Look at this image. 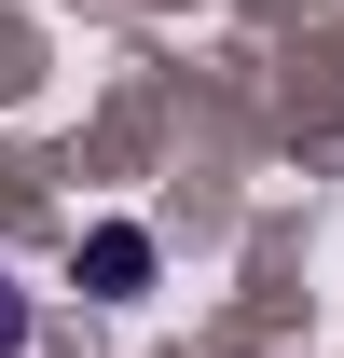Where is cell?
Masks as SVG:
<instances>
[{
  "label": "cell",
  "mask_w": 344,
  "mask_h": 358,
  "mask_svg": "<svg viewBox=\"0 0 344 358\" xmlns=\"http://www.w3.org/2000/svg\"><path fill=\"white\" fill-rule=\"evenodd\" d=\"M83 275H96V289H110V303H124V289H152V234H138V221H110V234H83Z\"/></svg>",
  "instance_id": "1"
},
{
  "label": "cell",
  "mask_w": 344,
  "mask_h": 358,
  "mask_svg": "<svg viewBox=\"0 0 344 358\" xmlns=\"http://www.w3.org/2000/svg\"><path fill=\"white\" fill-rule=\"evenodd\" d=\"M0 358H28V289L0 275Z\"/></svg>",
  "instance_id": "2"
}]
</instances>
